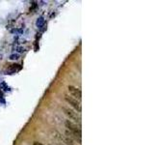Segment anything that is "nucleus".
Segmentation results:
<instances>
[{"mask_svg":"<svg viewBox=\"0 0 154 145\" xmlns=\"http://www.w3.org/2000/svg\"><path fill=\"white\" fill-rule=\"evenodd\" d=\"M65 100L67 101V103H70V105L73 107V109L76 110V111H78V112H81V105H80V103L79 101H77L76 99H74L73 97H71V96H68V95H66L65 96Z\"/></svg>","mask_w":154,"mask_h":145,"instance_id":"f257e3e1","label":"nucleus"},{"mask_svg":"<svg viewBox=\"0 0 154 145\" xmlns=\"http://www.w3.org/2000/svg\"><path fill=\"white\" fill-rule=\"evenodd\" d=\"M65 125H66L67 131L73 132V134H75L77 135H81V130H80V128L77 126L75 123L70 121V120H66V122H65Z\"/></svg>","mask_w":154,"mask_h":145,"instance_id":"f03ea898","label":"nucleus"},{"mask_svg":"<svg viewBox=\"0 0 154 145\" xmlns=\"http://www.w3.org/2000/svg\"><path fill=\"white\" fill-rule=\"evenodd\" d=\"M63 110H64L65 114H66L70 120H73L75 124L80 123V117L78 116V114H77V112H75V111H73L70 109H67V107H63Z\"/></svg>","mask_w":154,"mask_h":145,"instance_id":"7ed1b4c3","label":"nucleus"},{"mask_svg":"<svg viewBox=\"0 0 154 145\" xmlns=\"http://www.w3.org/2000/svg\"><path fill=\"white\" fill-rule=\"evenodd\" d=\"M67 89L70 94L71 95V97H74V99H76L77 101H80L81 99H82V92H81V90L79 88H77L75 86L70 85L67 87Z\"/></svg>","mask_w":154,"mask_h":145,"instance_id":"20e7f679","label":"nucleus"},{"mask_svg":"<svg viewBox=\"0 0 154 145\" xmlns=\"http://www.w3.org/2000/svg\"><path fill=\"white\" fill-rule=\"evenodd\" d=\"M18 55H15V56L13 55V56H11V59H18Z\"/></svg>","mask_w":154,"mask_h":145,"instance_id":"39448f33","label":"nucleus"},{"mask_svg":"<svg viewBox=\"0 0 154 145\" xmlns=\"http://www.w3.org/2000/svg\"><path fill=\"white\" fill-rule=\"evenodd\" d=\"M33 145H43V143H40V142H34Z\"/></svg>","mask_w":154,"mask_h":145,"instance_id":"423d86ee","label":"nucleus"}]
</instances>
